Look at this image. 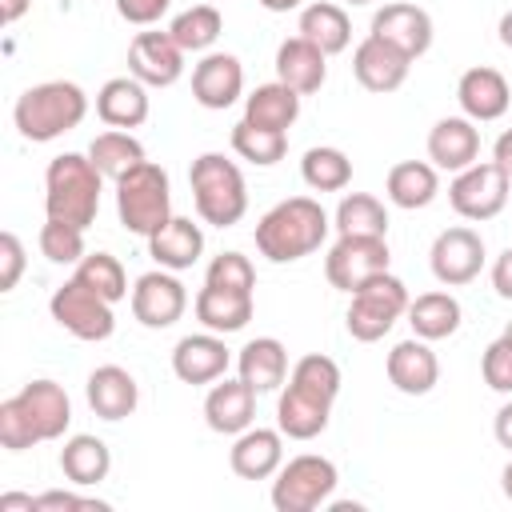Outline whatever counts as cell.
Segmentation results:
<instances>
[{"instance_id": "836d02e7", "label": "cell", "mask_w": 512, "mask_h": 512, "mask_svg": "<svg viewBox=\"0 0 512 512\" xmlns=\"http://www.w3.org/2000/svg\"><path fill=\"white\" fill-rule=\"evenodd\" d=\"M408 324H412V336L420 340H448L456 328H460V300L452 292H424L416 300H408Z\"/></svg>"}, {"instance_id": "4dcf8cb0", "label": "cell", "mask_w": 512, "mask_h": 512, "mask_svg": "<svg viewBox=\"0 0 512 512\" xmlns=\"http://www.w3.org/2000/svg\"><path fill=\"white\" fill-rule=\"evenodd\" d=\"M384 192L404 212L428 208L436 200V192H440L436 164H428V160H400V164H392L388 168V180H384Z\"/></svg>"}, {"instance_id": "d6a6232c", "label": "cell", "mask_w": 512, "mask_h": 512, "mask_svg": "<svg viewBox=\"0 0 512 512\" xmlns=\"http://www.w3.org/2000/svg\"><path fill=\"white\" fill-rule=\"evenodd\" d=\"M300 116V92L272 80V84H260L252 88V96H244V120L260 124V128H272V132H288Z\"/></svg>"}, {"instance_id": "7402d4cb", "label": "cell", "mask_w": 512, "mask_h": 512, "mask_svg": "<svg viewBox=\"0 0 512 512\" xmlns=\"http://www.w3.org/2000/svg\"><path fill=\"white\" fill-rule=\"evenodd\" d=\"M228 464L240 480H268L284 464V432L280 428H244L228 452Z\"/></svg>"}, {"instance_id": "4316f807", "label": "cell", "mask_w": 512, "mask_h": 512, "mask_svg": "<svg viewBox=\"0 0 512 512\" xmlns=\"http://www.w3.org/2000/svg\"><path fill=\"white\" fill-rule=\"evenodd\" d=\"M200 252H204V232H200V224H192V216H172L164 228H156L148 236V256L168 272L192 268L200 260Z\"/></svg>"}, {"instance_id": "ac0fdd59", "label": "cell", "mask_w": 512, "mask_h": 512, "mask_svg": "<svg viewBox=\"0 0 512 512\" xmlns=\"http://www.w3.org/2000/svg\"><path fill=\"white\" fill-rule=\"evenodd\" d=\"M384 372H388V380H392L396 392H404V396H428L436 388V380H440V360L428 348V340L412 336V340H400L388 352Z\"/></svg>"}, {"instance_id": "680465c9", "label": "cell", "mask_w": 512, "mask_h": 512, "mask_svg": "<svg viewBox=\"0 0 512 512\" xmlns=\"http://www.w3.org/2000/svg\"><path fill=\"white\" fill-rule=\"evenodd\" d=\"M500 488H504V496L512 500V460L504 464V472H500Z\"/></svg>"}, {"instance_id": "b9f144b4", "label": "cell", "mask_w": 512, "mask_h": 512, "mask_svg": "<svg viewBox=\"0 0 512 512\" xmlns=\"http://www.w3.org/2000/svg\"><path fill=\"white\" fill-rule=\"evenodd\" d=\"M40 252L52 264H80L88 256L84 252V228L64 224V220H44V228H40Z\"/></svg>"}, {"instance_id": "30bf717a", "label": "cell", "mask_w": 512, "mask_h": 512, "mask_svg": "<svg viewBox=\"0 0 512 512\" xmlns=\"http://www.w3.org/2000/svg\"><path fill=\"white\" fill-rule=\"evenodd\" d=\"M388 264H392L388 236H340L324 256V276L332 288L356 292L372 276L388 272Z\"/></svg>"}, {"instance_id": "603a6c76", "label": "cell", "mask_w": 512, "mask_h": 512, "mask_svg": "<svg viewBox=\"0 0 512 512\" xmlns=\"http://www.w3.org/2000/svg\"><path fill=\"white\" fill-rule=\"evenodd\" d=\"M480 156V128L468 116H444L428 132V160L444 172H464Z\"/></svg>"}, {"instance_id": "c3c4849f", "label": "cell", "mask_w": 512, "mask_h": 512, "mask_svg": "<svg viewBox=\"0 0 512 512\" xmlns=\"http://www.w3.org/2000/svg\"><path fill=\"white\" fill-rule=\"evenodd\" d=\"M0 292H12L16 288V280H20V272H24V244H20V236L16 232H4L0 236Z\"/></svg>"}, {"instance_id": "ab89813d", "label": "cell", "mask_w": 512, "mask_h": 512, "mask_svg": "<svg viewBox=\"0 0 512 512\" xmlns=\"http://www.w3.org/2000/svg\"><path fill=\"white\" fill-rule=\"evenodd\" d=\"M232 152L256 168H272L284 160L288 152V132H272V128H260L252 120H240L232 128Z\"/></svg>"}, {"instance_id": "e575fe53", "label": "cell", "mask_w": 512, "mask_h": 512, "mask_svg": "<svg viewBox=\"0 0 512 512\" xmlns=\"http://www.w3.org/2000/svg\"><path fill=\"white\" fill-rule=\"evenodd\" d=\"M300 36L312 40L324 56H336V52H344L352 44V20H348V12L340 4L316 0V4H308L300 12Z\"/></svg>"}, {"instance_id": "e0dca14e", "label": "cell", "mask_w": 512, "mask_h": 512, "mask_svg": "<svg viewBox=\"0 0 512 512\" xmlns=\"http://www.w3.org/2000/svg\"><path fill=\"white\" fill-rule=\"evenodd\" d=\"M372 36L388 40L408 60H416L432 48V16L420 4H384L372 16Z\"/></svg>"}, {"instance_id": "f5cc1de1", "label": "cell", "mask_w": 512, "mask_h": 512, "mask_svg": "<svg viewBox=\"0 0 512 512\" xmlns=\"http://www.w3.org/2000/svg\"><path fill=\"white\" fill-rule=\"evenodd\" d=\"M492 160L512 176V128H504V132L496 136V144H492Z\"/></svg>"}, {"instance_id": "cb8c5ba5", "label": "cell", "mask_w": 512, "mask_h": 512, "mask_svg": "<svg viewBox=\"0 0 512 512\" xmlns=\"http://www.w3.org/2000/svg\"><path fill=\"white\" fill-rule=\"evenodd\" d=\"M276 80L296 88L300 96H312L324 88L328 80V56L304 40V36H288L280 48H276Z\"/></svg>"}, {"instance_id": "ffe728a7", "label": "cell", "mask_w": 512, "mask_h": 512, "mask_svg": "<svg viewBox=\"0 0 512 512\" xmlns=\"http://www.w3.org/2000/svg\"><path fill=\"white\" fill-rule=\"evenodd\" d=\"M456 100H460V108H464L468 120L488 124V120H500V116L508 112V104H512V88H508L504 72L480 64V68H468V72L460 76V84H456Z\"/></svg>"}, {"instance_id": "d590c367", "label": "cell", "mask_w": 512, "mask_h": 512, "mask_svg": "<svg viewBox=\"0 0 512 512\" xmlns=\"http://www.w3.org/2000/svg\"><path fill=\"white\" fill-rule=\"evenodd\" d=\"M88 156L100 168V176L120 180L124 172H132L136 164H144V144L132 132H124V128H108V132H100L88 144Z\"/></svg>"}, {"instance_id": "4fadbf2b", "label": "cell", "mask_w": 512, "mask_h": 512, "mask_svg": "<svg viewBox=\"0 0 512 512\" xmlns=\"http://www.w3.org/2000/svg\"><path fill=\"white\" fill-rule=\"evenodd\" d=\"M184 308H188V292L168 268L144 272L132 288V316L144 328H172L184 316Z\"/></svg>"}, {"instance_id": "91938a15", "label": "cell", "mask_w": 512, "mask_h": 512, "mask_svg": "<svg viewBox=\"0 0 512 512\" xmlns=\"http://www.w3.org/2000/svg\"><path fill=\"white\" fill-rule=\"evenodd\" d=\"M504 336H508V340H512V320H508V328H504Z\"/></svg>"}, {"instance_id": "5b68a950", "label": "cell", "mask_w": 512, "mask_h": 512, "mask_svg": "<svg viewBox=\"0 0 512 512\" xmlns=\"http://www.w3.org/2000/svg\"><path fill=\"white\" fill-rule=\"evenodd\" d=\"M116 216L132 236H152L172 220V184L168 172L152 160L136 164L116 180Z\"/></svg>"}, {"instance_id": "7c38bea8", "label": "cell", "mask_w": 512, "mask_h": 512, "mask_svg": "<svg viewBox=\"0 0 512 512\" xmlns=\"http://www.w3.org/2000/svg\"><path fill=\"white\" fill-rule=\"evenodd\" d=\"M128 76L148 88H172L184 76V48L172 32H136L128 44Z\"/></svg>"}, {"instance_id": "f35d334b", "label": "cell", "mask_w": 512, "mask_h": 512, "mask_svg": "<svg viewBox=\"0 0 512 512\" xmlns=\"http://www.w3.org/2000/svg\"><path fill=\"white\" fill-rule=\"evenodd\" d=\"M300 176L312 192H340L352 184V160L332 148V144H320V148H308L304 160H300Z\"/></svg>"}, {"instance_id": "8d00e7d4", "label": "cell", "mask_w": 512, "mask_h": 512, "mask_svg": "<svg viewBox=\"0 0 512 512\" xmlns=\"http://www.w3.org/2000/svg\"><path fill=\"white\" fill-rule=\"evenodd\" d=\"M332 228L340 236H388V208L372 192H348L336 204Z\"/></svg>"}, {"instance_id": "d4e9b609", "label": "cell", "mask_w": 512, "mask_h": 512, "mask_svg": "<svg viewBox=\"0 0 512 512\" xmlns=\"http://www.w3.org/2000/svg\"><path fill=\"white\" fill-rule=\"evenodd\" d=\"M84 392H88V404H92V412H96L100 420H124V416H132L136 404H140L136 376H132L128 368H120V364H100V368H92Z\"/></svg>"}, {"instance_id": "7bdbcfd3", "label": "cell", "mask_w": 512, "mask_h": 512, "mask_svg": "<svg viewBox=\"0 0 512 512\" xmlns=\"http://www.w3.org/2000/svg\"><path fill=\"white\" fill-rule=\"evenodd\" d=\"M288 380L300 384V388H312V392H320V396H328V400L340 396V364H336L332 356H324V352L300 356V360L292 364V376H288Z\"/></svg>"}, {"instance_id": "f1b7e54d", "label": "cell", "mask_w": 512, "mask_h": 512, "mask_svg": "<svg viewBox=\"0 0 512 512\" xmlns=\"http://www.w3.org/2000/svg\"><path fill=\"white\" fill-rule=\"evenodd\" d=\"M16 396H20L24 412L32 416L40 440H60L68 432V424H72V400H68V392L56 380H32Z\"/></svg>"}, {"instance_id": "484cf974", "label": "cell", "mask_w": 512, "mask_h": 512, "mask_svg": "<svg viewBox=\"0 0 512 512\" xmlns=\"http://www.w3.org/2000/svg\"><path fill=\"white\" fill-rule=\"evenodd\" d=\"M96 116L108 128H140L148 120V84H140L136 76L104 80V88L96 92Z\"/></svg>"}, {"instance_id": "60d3db41", "label": "cell", "mask_w": 512, "mask_h": 512, "mask_svg": "<svg viewBox=\"0 0 512 512\" xmlns=\"http://www.w3.org/2000/svg\"><path fill=\"white\" fill-rule=\"evenodd\" d=\"M72 276H76L80 284H88L92 292H100L108 304H116V300L128 296V272H124V264H120L112 252H88V256L76 264Z\"/></svg>"}, {"instance_id": "7a4b0ae2", "label": "cell", "mask_w": 512, "mask_h": 512, "mask_svg": "<svg viewBox=\"0 0 512 512\" xmlns=\"http://www.w3.org/2000/svg\"><path fill=\"white\" fill-rule=\"evenodd\" d=\"M88 116V96L80 84L72 80H44L32 84L28 92H20L16 108H12V124L24 140L32 144H48L64 132H72L80 120Z\"/></svg>"}, {"instance_id": "2e32d148", "label": "cell", "mask_w": 512, "mask_h": 512, "mask_svg": "<svg viewBox=\"0 0 512 512\" xmlns=\"http://www.w3.org/2000/svg\"><path fill=\"white\" fill-rule=\"evenodd\" d=\"M408 68H412V60L372 32L352 52V72H356L360 88H368V92H396L408 80Z\"/></svg>"}, {"instance_id": "681fc988", "label": "cell", "mask_w": 512, "mask_h": 512, "mask_svg": "<svg viewBox=\"0 0 512 512\" xmlns=\"http://www.w3.org/2000/svg\"><path fill=\"white\" fill-rule=\"evenodd\" d=\"M168 8H172V0H116L120 20H128V24H136V28L156 24V20H160Z\"/></svg>"}, {"instance_id": "8992f818", "label": "cell", "mask_w": 512, "mask_h": 512, "mask_svg": "<svg viewBox=\"0 0 512 512\" xmlns=\"http://www.w3.org/2000/svg\"><path fill=\"white\" fill-rule=\"evenodd\" d=\"M348 312H344V324H348V336L360 340V344H372L380 336L392 332V324L408 312V288L400 276L392 272H380L372 276L368 284H360L356 292H348Z\"/></svg>"}, {"instance_id": "277c9868", "label": "cell", "mask_w": 512, "mask_h": 512, "mask_svg": "<svg viewBox=\"0 0 512 512\" xmlns=\"http://www.w3.org/2000/svg\"><path fill=\"white\" fill-rule=\"evenodd\" d=\"M188 184H192V200H196V216L212 228H232L240 224V216L248 212V184L244 172L236 168V160L220 156V152H204L192 160L188 168Z\"/></svg>"}, {"instance_id": "9c48e42d", "label": "cell", "mask_w": 512, "mask_h": 512, "mask_svg": "<svg viewBox=\"0 0 512 512\" xmlns=\"http://www.w3.org/2000/svg\"><path fill=\"white\" fill-rule=\"evenodd\" d=\"M48 312H52V320H56L64 332H72L76 340H88V344H100V340H108V336L116 332L112 304H108L100 292H92L88 284H80L76 276L64 280V284L52 292Z\"/></svg>"}, {"instance_id": "5bb4252c", "label": "cell", "mask_w": 512, "mask_h": 512, "mask_svg": "<svg viewBox=\"0 0 512 512\" xmlns=\"http://www.w3.org/2000/svg\"><path fill=\"white\" fill-rule=\"evenodd\" d=\"M244 92V64L232 52H204L192 68V100L208 112H224Z\"/></svg>"}, {"instance_id": "1f68e13d", "label": "cell", "mask_w": 512, "mask_h": 512, "mask_svg": "<svg viewBox=\"0 0 512 512\" xmlns=\"http://www.w3.org/2000/svg\"><path fill=\"white\" fill-rule=\"evenodd\" d=\"M108 468H112V452H108V444L100 436L76 432V436L64 440V448H60V472L76 488H96L108 476Z\"/></svg>"}, {"instance_id": "9a60e30c", "label": "cell", "mask_w": 512, "mask_h": 512, "mask_svg": "<svg viewBox=\"0 0 512 512\" xmlns=\"http://www.w3.org/2000/svg\"><path fill=\"white\" fill-rule=\"evenodd\" d=\"M232 364V352L228 344L220 340V332H196V336H184L176 348H172V372L176 380L184 384H216Z\"/></svg>"}, {"instance_id": "94428289", "label": "cell", "mask_w": 512, "mask_h": 512, "mask_svg": "<svg viewBox=\"0 0 512 512\" xmlns=\"http://www.w3.org/2000/svg\"><path fill=\"white\" fill-rule=\"evenodd\" d=\"M344 4H372V0H344Z\"/></svg>"}, {"instance_id": "6da1fadb", "label": "cell", "mask_w": 512, "mask_h": 512, "mask_svg": "<svg viewBox=\"0 0 512 512\" xmlns=\"http://www.w3.org/2000/svg\"><path fill=\"white\" fill-rule=\"evenodd\" d=\"M328 228H332V220L320 208V200H312V196H288V200L272 204L260 216V224H256V248L272 264H292V260L312 256L328 240Z\"/></svg>"}, {"instance_id": "d6986e66", "label": "cell", "mask_w": 512, "mask_h": 512, "mask_svg": "<svg viewBox=\"0 0 512 512\" xmlns=\"http://www.w3.org/2000/svg\"><path fill=\"white\" fill-rule=\"evenodd\" d=\"M204 420H208V428L220 432V436H240V432L252 428V420H256V392H252L240 376H236V380L220 376V380L208 388V396H204Z\"/></svg>"}, {"instance_id": "44dd1931", "label": "cell", "mask_w": 512, "mask_h": 512, "mask_svg": "<svg viewBox=\"0 0 512 512\" xmlns=\"http://www.w3.org/2000/svg\"><path fill=\"white\" fill-rule=\"evenodd\" d=\"M332 404L328 396L312 392V388H300L288 380V388L280 392V404H276V428L288 436V440H312L328 428V416H332Z\"/></svg>"}, {"instance_id": "83f0119b", "label": "cell", "mask_w": 512, "mask_h": 512, "mask_svg": "<svg viewBox=\"0 0 512 512\" xmlns=\"http://www.w3.org/2000/svg\"><path fill=\"white\" fill-rule=\"evenodd\" d=\"M236 372L240 380L260 396V392H276L288 376V348L276 336H256L240 348L236 356Z\"/></svg>"}, {"instance_id": "db71d44e", "label": "cell", "mask_w": 512, "mask_h": 512, "mask_svg": "<svg viewBox=\"0 0 512 512\" xmlns=\"http://www.w3.org/2000/svg\"><path fill=\"white\" fill-rule=\"evenodd\" d=\"M16 508H24V512H36V496H20V492H4V496H0V512H16Z\"/></svg>"}, {"instance_id": "ba28073f", "label": "cell", "mask_w": 512, "mask_h": 512, "mask_svg": "<svg viewBox=\"0 0 512 512\" xmlns=\"http://www.w3.org/2000/svg\"><path fill=\"white\" fill-rule=\"evenodd\" d=\"M508 192H512V176L496 160H476V164H468L464 172L452 176L448 204L464 220H492V216L504 212Z\"/></svg>"}, {"instance_id": "816d5d0a", "label": "cell", "mask_w": 512, "mask_h": 512, "mask_svg": "<svg viewBox=\"0 0 512 512\" xmlns=\"http://www.w3.org/2000/svg\"><path fill=\"white\" fill-rule=\"evenodd\" d=\"M492 432H496L500 448H508V452H512V400H508V404H500V412H496V424H492Z\"/></svg>"}, {"instance_id": "f6af8a7d", "label": "cell", "mask_w": 512, "mask_h": 512, "mask_svg": "<svg viewBox=\"0 0 512 512\" xmlns=\"http://www.w3.org/2000/svg\"><path fill=\"white\" fill-rule=\"evenodd\" d=\"M0 444H4L8 452H24V448L40 444L36 424H32V416L24 412L20 396H8V400L0 404Z\"/></svg>"}, {"instance_id": "bcb514c9", "label": "cell", "mask_w": 512, "mask_h": 512, "mask_svg": "<svg viewBox=\"0 0 512 512\" xmlns=\"http://www.w3.org/2000/svg\"><path fill=\"white\" fill-rule=\"evenodd\" d=\"M480 376H484V384H488L492 392L512 396V340H508V336H500V340H492V344L484 348V356H480Z\"/></svg>"}, {"instance_id": "f907efd6", "label": "cell", "mask_w": 512, "mask_h": 512, "mask_svg": "<svg viewBox=\"0 0 512 512\" xmlns=\"http://www.w3.org/2000/svg\"><path fill=\"white\" fill-rule=\"evenodd\" d=\"M492 288L500 300H512V248H504L492 264Z\"/></svg>"}, {"instance_id": "8fae6325", "label": "cell", "mask_w": 512, "mask_h": 512, "mask_svg": "<svg viewBox=\"0 0 512 512\" xmlns=\"http://www.w3.org/2000/svg\"><path fill=\"white\" fill-rule=\"evenodd\" d=\"M428 264H432V276L444 284V288H460V284H472L484 268V240L480 232L472 228H444L436 240H432V252H428Z\"/></svg>"}, {"instance_id": "f546056e", "label": "cell", "mask_w": 512, "mask_h": 512, "mask_svg": "<svg viewBox=\"0 0 512 512\" xmlns=\"http://www.w3.org/2000/svg\"><path fill=\"white\" fill-rule=\"evenodd\" d=\"M192 308H196V320L208 328V332H220V336H228V332H240L248 320H252V292H232V288H212V284H204L200 292H196V300H192Z\"/></svg>"}, {"instance_id": "6f0895ef", "label": "cell", "mask_w": 512, "mask_h": 512, "mask_svg": "<svg viewBox=\"0 0 512 512\" xmlns=\"http://www.w3.org/2000/svg\"><path fill=\"white\" fill-rule=\"evenodd\" d=\"M260 8H268V12H292V8H300L304 0H256Z\"/></svg>"}, {"instance_id": "11a10c76", "label": "cell", "mask_w": 512, "mask_h": 512, "mask_svg": "<svg viewBox=\"0 0 512 512\" xmlns=\"http://www.w3.org/2000/svg\"><path fill=\"white\" fill-rule=\"evenodd\" d=\"M28 4H32V0H0V20H4V24H16V20L28 12Z\"/></svg>"}, {"instance_id": "9f6ffc18", "label": "cell", "mask_w": 512, "mask_h": 512, "mask_svg": "<svg viewBox=\"0 0 512 512\" xmlns=\"http://www.w3.org/2000/svg\"><path fill=\"white\" fill-rule=\"evenodd\" d=\"M496 32H500V44L504 48H512V8L500 16V24H496Z\"/></svg>"}, {"instance_id": "ee69618b", "label": "cell", "mask_w": 512, "mask_h": 512, "mask_svg": "<svg viewBox=\"0 0 512 512\" xmlns=\"http://www.w3.org/2000/svg\"><path fill=\"white\" fill-rule=\"evenodd\" d=\"M204 284L212 288H232V292H252L256 288V268L244 252H220L208 272H204Z\"/></svg>"}, {"instance_id": "3957f363", "label": "cell", "mask_w": 512, "mask_h": 512, "mask_svg": "<svg viewBox=\"0 0 512 512\" xmlns=\"http://www.w3.org/2000/svg\"><path fill=\"white\" fill-rule=\"evenodd\" d=\"M100 168L92 164V156L80 152H64L52 156L44 168V212L48 220H64L76 228L96 224L100 212Z\"/></svg>"}, {"instance_id": "74e56055", "label": "cell", "mask_w": 512, "mask_h": 512, "mask_svg": "<svg viewBox=\"0 0 512 512\" xmlns=\"http://www.w3.org/2000/svg\"><path fill=\"white\" fill-rule=\"evenodd\" d=\"M168 32L184 52H208L224 32V16L216 4H192L188 12H180L168 24Z\"/></svg>"}, {"instance_id": "7dc6e473", "label": "cell", "mask_w": 512, "mask_h": 512, "mask_svg": "<svg viewBox=\"0 0 512 512\" xmlns=\"http://www.w3.org/2000/svg\"><path fill=\"white\" fill-rule=\"evenodd\" d=\"M36 512H108V504L92 496H76V492H40Z\"/></svg>"}, {"instance_id": "52a82bcc", "label": "cell", "mask_w": 512, "mask_h": 512, "mask_svg": "<svg viewBox=\"0 0 512 512\" xmlns=\"http://www.w3.org/2000/svg\"><path fill=\"white\" fill-rule=\"evenodd\" d=\"M336 464L328 456H316V452H304V456H292L288 464H280L276 480H272V508L276 512H312V508H324L336 492Z\"/></svg>"}]
</instances>
